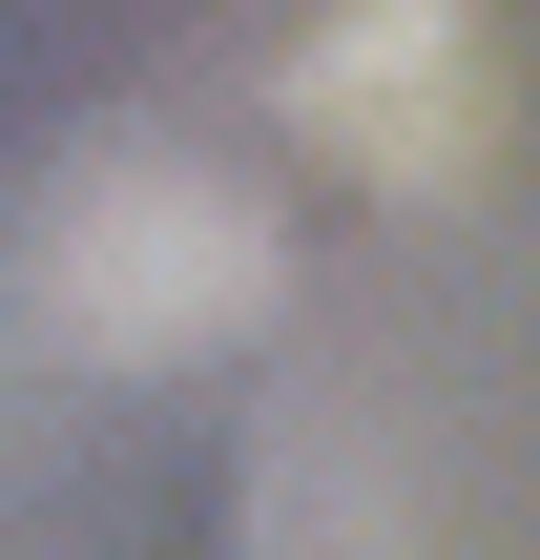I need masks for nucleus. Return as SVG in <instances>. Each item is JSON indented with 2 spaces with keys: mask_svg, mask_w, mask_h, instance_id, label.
Segmentation results:
<instances>
[{
  "mask_svg": "<svg viewBox=\"0 0 540 560\" xmlns=\"http://www.w3.org/2000/svg\"><path fill=\"white\" fill-rule=\"evenodd\" d=\"M271 291H291L271 208L166 125H104V145H62L21 187V312L83 374H208L229 332H271Z\"/></svg>",
  "mask_w": 540,
  "mask_h": 560,
  "instance_id": "nucleus-1",
  "label": "nucleus"
},
{
  "mask_svg": "<svg viewBox=\"0 0 540 560\" xmlns=\"http://www.w3.org/2000/svg\"><path fill=\"white\" fill-rule=\"evenodd\" d=\"M291 125L354 166V187H479V145H499V42H479V0H312V42H291Z\"/></svg>",
  "mask_w": 540,
  "mask_h": 560,
  "instance_id": "nucleus-2",
  "label": "nucleus"
}]
</instances>
